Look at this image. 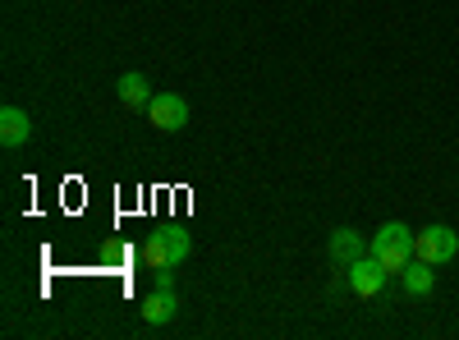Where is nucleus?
Here are the masks:
<instances>
[{"mask_svg":"<svg viewBox=\"0 0 459 340\" xmlns=\"http://www.w3.org/2000/svg\"><path fill=\"white\" fill-rule=\"evenodd\" d=\"M368 253H372L386 272L400 276L409 262H413V231H409V225H400V221H386V225H381V231L368 240Z\"/></svg>","mask_w":459,"mask_h":340,"instance_id":"f257e3e1","label":"nucleus"},{"mask_svg":"<svg viewBox=\"0 0 459 340\" xmlns=\"http://www.w3.org/2000/svg\"><path fill=\"white\" fill-rule=\"evenodd\" d=\"M188 248H194V240H188V231L184 225H166V231H157V235H147L143 240V262L152 272H175L179 262L188 257Z\"/></svg>","mask_w":459,"mask_h":340,"instance_id":"f03ea898","label":"nucleus"},{"mask_svg":"<svg viewBox=\"0 0 459 340\" xmlns=\"http://www.w3.org/2000/svg\"><path fill=\"white\" fill-rule=\"evenodd\" d=\"M413 257L432 262V267H441V262H455V257H459V235L450 231V225H428V231L413 235Z\"/></svg>","mask_w":459,"mask_h":340,"instance_id":"7ed1b4c3","label":"nucleus"},{"mask_svg":"<svg viewBox=\"0 0 459 340\" xmlns=\"http://www.w3.org/2000/svg\"><path fill=\"white\" fill-rule=\"evenodd\" d=\"M147 120L157 125L161 134H179L188 125V101L179 92H157V97H152V106H147Z\"/></svg>","mask_w":459,"mask_h":340,"instance_id":"20e7f679","label":"nucleus"},{"mask_svg":"<svg viewBox=\"0 0 459 340\" xmlns=\"http://www.w3.org/2000/svg\"><path fill=\"white\" fill-rule=\"evenodd\" d=\"M344 272H350V290H354L359 299H377L381 290H386V281H391V272L381 267L372 253H363L354 267H344Z\"/></svg>","mask_w":459,"mask_h":340,"instance_id":"39448f33","label":"nucleus"},{"mask_svg":"<svg viewBox=\"0 0 459 340\" xmlns=\"http://www.w3.org/2000/svg\"><path fill=\"white\" fill-rule=\"evenodd\" d=\"M368 253L363 235L354 231V225H340V231H331V244H326V257L340 262V267H354V262Z\"/></svg>","mask_w":459,"mask_h":340,"instance_id":"423d86ee","label":"nucleus"},{"mask_svg":"<svg viewBox=\"0 0 459 340\" xmlns=\"http://www.w3.org/2000/svg\"><path fill=\"white\" fill-rule=\"evenodd\" d=\"M138 313H143L147 327H166V322L179 313V294H175V290H152L143 304H138Z\"/></svg>","mask_w":459,"mask_h":340,"instance_id":"0eeeda50","label":"nucleus"},{"mask_svg":"<svg viewBox=\"0 0 459 340\" xmlns=\"http://www.w3.org/2000/svg\"><path fill=\"white\" fill-rule=\"evenodd\" d=\"M400 285H404V294H409V299H428V294H432V285H437V272H432V262L413 257L409 267L400 272Z\"/></svg>","mask_w":459,"mask_h":340,"instance_id":"6e6552de","label":"nucleus"},{"mask_svg":"<svg viewBox=\"0 0 459 340\" xmlns=\"http://www.w3.org/2000/svg\"><path fill=\"white\" fill-rule=\"evenodd\" d=\"M28 138H32L28 110H19V106H5V110H0V143H5V147H23Z\"/></svg>","mask_w":459,"mask_h":340,"instance_id":"1a4fd4ad","label":"nucleus"},{"mask_svg":"<svg viewBox=\"0 0 459 340\" xmlns=\"http://www.w3.org/2000/svg\"><path fill=\"white\" fill-rule=\"evenodd\" d=\"M115 92H120V101H125L129 110H147V106H152V97H157V92H152V83L143 79V74H125V79L115 83Z\"/></svg>","mask_w":459,"mask_h":340,"instance_id":"9d476101","label":"nucleus"},{"mask_svg":"<svg viewBox=\"0 0 459 340\" xmlns=\"http://www.w3.org/2000/svg\"><path fill=\"white\" fill-rule=\"evenodd\" d=\"M157 290H175V276H170V267H166V272H157Z\"/></svg>","mask_w":459,"mask_h":340,"instance_id":"9b49d317","label":"nucleus"}]
</instances>
